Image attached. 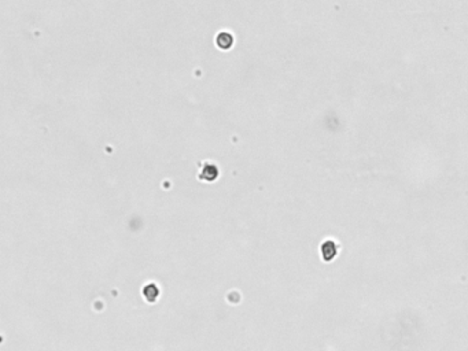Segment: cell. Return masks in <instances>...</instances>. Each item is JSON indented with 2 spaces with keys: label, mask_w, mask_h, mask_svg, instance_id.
<instances>
[{
  "label": "cell",
  "mask_w": 468,
  "mask_h": 351,
  "mask_svg": "<svg viewBox=\"0 0 468 351\" xmlns=\"http://www.w3.org/2000/svg\"><path fill=\"white\" fill-rule=\"evenodd\" d=\"M336 255V244L333 240H327L321 244V256L324 261H333Z\"/></svg>",
  "instance_id": "7a4b0ae2"
},
{
  "label": "cell",
  "mask_w": 468,
  "mask_h": 351,
  "mask_svg": "<svg viewBox=\"0 0 468 351\" xmlns=\"http://www.w3.org/2000/svg\"><path fill=\"white\" fill-rule=\"evenodd\" d=\"M218 176V169L216 165H213V163H207L203 166L202 169V172L199 174V179L202 180H207V181H213V180L217 179Z\"/></svg>",
  "instance_id": "3957f363"
},
{
  "label": "cell",
  "mask_w": 468,
  "mask_h": 351,
  "mask_svg": "<svg viewBox=\"0 0 468 351\" xmlns=\"http://www.w3.org/2000/svg\"><path fill=\"white\" fill-rule=\"evenodd\" d=\"M141 292H143V296H144V299L147 300L148 303H155L157 299H158V296H160V288L157 287L155 283H148V284H146L143 287Z\"/></svg>",
  "instance_id": "6da1fadb"
}]
</instances>
